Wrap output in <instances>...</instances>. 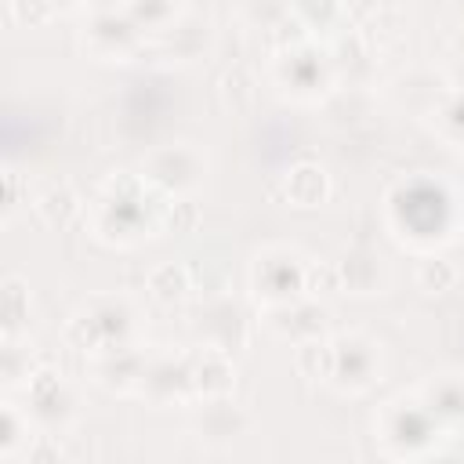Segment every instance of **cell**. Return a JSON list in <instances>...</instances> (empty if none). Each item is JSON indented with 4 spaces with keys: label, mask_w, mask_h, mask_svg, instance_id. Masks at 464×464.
Returning a JSON list of instances; mask_svg holds the SVG:
<instances>
[{
    "label": "cell",
    "mask_w": 464,
    "mask_h": 464,
    "mask_svg": "<svg viewBox=\"0 0 464 464\" xmlns=\"http://www.w3.org/2000/svg\"><path fill=\"white\" fill-rule=\"evenodd\" d=\"M163 221H167V225H174V232L192 228V225H196V207H192L188 199H170V203H167V210H163Z\"/></svg>",
    "instance_id": "29"
},
{
    "label": "cell",
    "mask_w": 464,
    "mask_h": 464,
    "mask_svg": "<svg viewBox=\"0 0 464 464\" xmlns=\"http://www.w3.org/2000/svg\"><path fill=\"white\" fill-rule=\"evenodd\" d=\"M0 373H4V388L14 392L18 384H25L36 366H33V352L18 344V337H4V359H0Z\"/></svg>",
    "instance_id": "22"
},
{
    "label": "cell",
    "mask_w": 464,
    "mask_h": 464,
    "mask_svg": "<svg viewBox=\"0 0 464 464\" xmlns=\"http://www.w3.org/2000/svg\"><path fill=\"white\" fill-rule=\"evenodd\" d=\"M337 272H341V286L352 290V294H373L381 286V265L373 254L366 250H352L337 261Z\"/></svg>",
    "instance_id": "16"
},
{
    "label": "cell",
    "mask_w": 464,
    "mask_h": 464,
    "mask_svg": "<svg viewBox=\"0 0 464 464\" xmlns=\"http://www.w3.org/2000/svg\"><path fill=\"white\" fill-rule=\"evenodd\" d=\"M141 40V25L120 7H94L83 22V47L98 58H127Z\"/></svg>",
    "instance_id": "9"
},
{
    "label": "cell",
    "mask_w": 464,
    "mask_h": 464,
    "mask_svg": "<svg viewBox=\"0 0 464 464\" xmlns=\"http://www.w3.org/2000/svg\"><path fill=\"white\" fill-rule=\"evenodd\" d=\"M22 388H25V413L33 417V424L54 431V428H65L76 417V395L62 381V373L36 370Z\"/></svg>",
    "instance_id": "8"
},
{
    "label": "cell",
    "mask_w": 464,
    "mask_h": 464,
    "mask_svg": "<svg viewBox=\"0 0 464 464\" xmlns=\"http://www.w3.org/2000/svg\"><path fill=\"white\" fill-rule=\"evenodd\" d=\"M11 14H14V22H22V25H44V22H51V14H54V4L51 0H11Z\"/></svg>",
    "instance_id": "27"
},
{
    "label": "cell",
    "mask_w": 464,
    "mask_h": 464,
    "mask_svg": "<svg viewBox=\"0 0 464 464\" xmlns=\"http://www.w3.org/2000/svg\"><path fill=\"white\" fill-rule=\"evenodd\" d=\"M29 319V290L22 279H4V337H18L22 323Z\"/></svg>",
    "instance_id": "23"
},
{
    "label": "cell",
    "mask_w": 464,
    "mask_h": 464,
    "mask_svg": "<svg viewBox=\"0 0 464 464\" xmlns=\"http://www.w3.org/2000/svg\"><path fill=\"white\" fill-rule=\"evenodd\" d=\"M304 257L290 246H268L254 257L250 268V290L261 304H286L294 297H304Z\"/></svg>",
    "instance_id": "4"
},
{
    "label": "cell",
    "mask_w": 464,
    "mask_h": 464,
    "mask_svg": "<svg viewBox=\"0 0 464 464\" xmlns=\"http://www.w3.org/2000/svg\"><path fill=\"white\" fill-rule=\"evenodd\" d=\"M417 283H420V290H428V294H442V290H450V286L457 283V268H453L450 261H442V257H428V261H420V268H417Z\"/></svg>",
    "instance_id": "26"
},
{
    "label": "cell",
    "mask_w": 464,
    "mask_h": 464,
    "mask_svg": "<svg viewBox=\"0 0 464 464\" xmlns=\"http://www.w3.org/2000/svg\"><path fill=\"white\" fill-rule=\"evenodd\" d=\"M276 80L286 94L301 98V102H312L319 98L330 80H334V65H330V54L315 44H290L283 51V58L276 62Z\"/></svg>",
    "instance_id": "5"
},
{
    "label": "cell",
    "mask_w": 464,
    "mask_h": 464,
    "mask_svg": "<svg viewBox=\"0 0 464 464\" xmlns=\"http://www.w3.org/2000/svg\"><path fill=\"white\" fill-rule=\"evenodd\" d=\"M341 14V0H294V18L304 29H330Z\"/></svg>",
    "instance_id": "25"
},
{
    "label": "cell",
    "mask_w": 464,
    "mask_h": 464,
    "mask_svg": "<svg viewBox=\"0 0 464 464\" xmlns=\"http://www.w3.org/2000/svg\"><path fill=\"white\" fill-rule=\"evenodd\" d=\"M36 210H40V218H44L47 225H65V221L80 210V196H76L69 185H58V188H51V192L36 203Z\"/></svg>",
    "instance_id": "24"
},
{
    "label": "cell",
    "mask_w": 464,
    "mask_h": 464,
    "mask_svg": "<svg viewBox=\"0 0 464 464\" xmlns=\"http://www.w3.org/2000/svg\"><path fill=\"white\" fill-rule=\"evenodd\" d=\"M294 366L301 377L308 381H330L334 373V341L326 337H308V341H297L294 344Z\"/></svg>",
    "instance_id": "17"
},
{
    "label": "cell",
    "mask_w": 464,
    "mask_h": 464,
    "mask_svg": "<svg viewBox=\"0 0 464 464\" xmlns=\"http://www.w3.org/2000/svg\"><path fill=\"white\" fill-rule=\"evenodd\" d=\"M123 11L141 29H170L181 11V0H123Z\"/></svg>",
    "instance_id": "21"
},
{
    "label": "cell",
    "mask_w": 464,
    "mask_h": 464,
    "mask_svg": "<svg viewBox=\"0 0 464 464\" xmlns=\"http://www.w3.org/2000/svg\"><path fill=\"white\" fill-rule=\"evenodd\" d=\"M130 334H134V308L123 297H94L69 319L65 330V337L87 355L123 348L130 344Z\"/></svg>",
    "instance_id": "3"
},
{
    "label": "cell",
    "mask_w": 464,
    "mask_h": 464,
    "mask_svg": "<svg viewBox=\"0 0 464 464\" xmlns=\"http://www.w3.org/2000/svg\"><path fill=\"white\" fill-rule=\"evenodd\" d=\"M141 178L152 185V188H160V192H188V188H196L199 185V178H203V170H207V160L199 156V149H192L188 141H178V145H163V149H156V152H149L145 156V163H141Z\"/></svg>",
    "instance_id": "7"
},
{
    "label": "cell",
    "mask_w": 464,
    "mask_h": 464,
    "mask_svg": "<svg viewBox=\"0 0 464 464\" xmlns=\"http://www.w3.org/2000/svg\"><path fill=\"white\" fill-rule=\"evenodd\" d=\"M420 402L450 428L453 420H464V373H439L420 388Z\"/></svg>",
    "instance_id": "13"
},
{
    "label": "cell",
    "mask_w": 464,
    "mask_h": 464,
    "mask_svg": "<svg viewBox=\"0 0 464 464\" xmlns=\"http://www.w3.org/2000/svg\"><path fill=\"white\" fill-rule=\"evenodd\" d=\"M87 4H109V0H87Z\"/></svg>",
    "instance_id": "32"
},
{
    "label": "cell",
    "mask_w": 464,
    "mask_h": 464,
    "mask_svg": "<svg viewBox=\"0 0 464 464\" xmlns=\"http://www.w3.org/2000/svg\"><path fill=\"white\" fill-rule=\"evenodd\" d=\"M232 384H236V370L225 359V352L221 348H203V355L192 362V388H196V395L218 399V395H228Z\"/></svg>",
    "instance_id": "14"
},
{
    "label": "cell",
    "mask_w": 464,
    "mask_h": 464,
    "mask_svg": "<svg viewBox=\"0 0 464 464\" xmlns=\"http://www.w3.org/2000/svg\"><path fill=\"white\" fill-rule=\"evenodd\" d=\"M145 366H149V359L134 344L91 355V377L109 392H138L145 381Z\"/></svg>",
    "instance_id": "10"
},
{
    "label": "cell",
    "mask_w": 464,
    "mask_h": 464,
    "mask_svg": "<svg viewBox=\"0 0 464 464\" xmlns=\"http://www.w3.org/2000/svg\"><path fill=\"white\" fill-rule=\"evenodd\" d=\"M330 192V181H326V170L315 167V163H301L290 170L286 178V196L297 203V207H315L323 203Z\"/></svg>",
    "instance_id": "18"
},
{
    "label": "cell",
    "mask_w": 464,
    "mask_h": 464,
    "mask_svg": "<svg viewBox=\"0 0 464 464\" xmlns=\"http://www.w3.org/2000/svg\"><path fill=\"white\" fill-rule=\"evenodd\" d=\"M141 392H149L160 402H167V399H188L196 392L192 388V362L188 359H174V355L149 359Z\"/></svg>",
    "instance_id": "12"
},
{
    "label": "cell",
    "mask_w": 464,
    "mask_h": 464,
    "mask_svg": "<svg viewBox=\"0 0 464 464\" xmlns=\"http://www.w3.org/2000/svg\"><path fill=\"white\" fill-rule=\"evenodd\" d=\"M439 127H442L446 138L464 141V98H450V102L439 109Z\"/></svg>",
    "instance_id": "28"
},
{
    "label": "cell",
    "mask_w": 464,
    "mask_h": 464,
    "mask_svg": "<svg viewBox=\"0 0 464 464\" xmlns=\"http://www.w3.org/2000/svg\"><path fill=\"white\" fill-rule=\"evenodd\" d=\"M381 373V348L366 334H341L334 337V373L330 384L344 395L366 392Z\"/></svg>",
    "instance_id": "6"
},
{
    "label": "cell",
    "mask_w": 464,
    "mask_h": 464,
    "mask_svg": "<svg viewBox=\"0 0 464 464\" xmlns=\"http://www.w3.org/2000/svg\"><path fill=\"white\" fill-rule=\"evenodd\" d=\"M145 178L138 174H120V178H109L102 199H98V210H94V228L102 239H112V243H138L141 236H149V228L156 221H163V210H152L145 207L149 203V192H145Z\"/></svg>",
    "instance_id": "1"
},
{
    "label": "cell",
    "mask_w": 464,
    "mask_h": 464,
    "mask_svg": "<svg viewBox=\"0 0 464 464\" xmlns=\"http://www.w3.org/2000/svg\"><path fill=\"white\" fill-rule=\"evenodd\" d=\"M341 11L348 18H366V14L377 11V0H341Z\"/></svg>",
    "instance_id": "31"
},
{
    "label": "cell",
    "mask_w": 464,
    "mask_h": 464,
    "mask_svg": "<svg viewBox=\"0 0 464 464\" xmlns=\"http://www.w3.org/2000/svg\"><path fill=\"white\" fill-rule=\"evenodd\" d=\"M246 424V413L228 402V395L218 399H203V413H199V431L210 439H236Z\"/></svg>",
    "instance_id": "15"
},
{
    "label": "cell",
    "mask_w": 464,
    "mask_h": 464,
    "mask_svg": "<svg viewBox=\"0 0 464 464\" xmlns=\"http://www.w3.org/2000/svg\"><path fill=\"white\" fill-rule=\"evenodd\" d=\"M377 435L388 457H420L439 446V435H446V424L420 402L413 399H392L381 417H377Z\"/></svg>",
    "instance_id": "2"
},
{
    "label": "cell",
    "mask_w": 464,
    "mask_h": 464,
    "mask_svg": "<svg viewBox=\"0 0 464 464\" xmlns=\"http://www.w3.org/2000/svg\"><path fill=\"white\" fill-rule=\"evenodd\" d=\"M29 428L33 417L25 413V406H14L11 399L0 402V457H14L22 442H29Z\"/></svg>",
    "instance_id": "19"
},
{
    "label": "cell",
    "mask_w": 464,
    "mask_h": 464,
    "mask_svg": "<svg viewBox=\"0 0 464 464\" xmlns=\"http://www.w3.org/2000/svg\"><path fill=\"white\" fill-rule=\"evenodd\" d=\"M326 319H330V312L323 304L294 297L286 304H268V319L265 323H268L272 334H279V337L297 344V341H308V337H323Z\"/></svg>",
    "instance_id": "11"
},
{
    "label": "cell",
    "mask_w": 464,
    "mask_h": 464,
    "mask_svg": "<svg viewBox=\"0 0 464 464\" xmlns=\"http://www.w3.org/2000/svg\"><path fill=\"white\" fill-rule=\"evenodd\" d=\"M18 199H22V178L14 167H4V221L14 214Z\"/></svg>",
    "instance_id": "30"
},
{
    "label": "cell",
    "mask_w": 464,
    "mask_h": 464,
    "mask_svg": "<svg viewBox=\"0 0 464 464\" xmlns=\"http://www.w3.org/2000/svg\"><path fill=\"white\" fill-rule=\"evenodd\" d=\"M188 290H192V283H188V268H181V265H174V261L152 268V276H149V294H152L156 301H163V304L181 301Z\"/></svg>",
    "instance_id": "20"
}]
</instances>
